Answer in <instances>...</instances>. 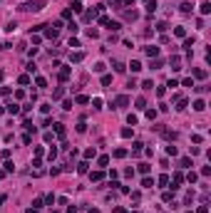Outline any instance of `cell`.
I'll return each mask as SVG.
<instances>
[{"label":"cell","instance_id":"cb8c5ba5","mask_svg":"<svg viewBox=\"0 0 211 213\" xmlns=\"http://www.w3.org/2000/svg\"><path fill=\"white\" fill-rule=\"evenodd\" d=\"M112 65H114V70H117V72H124V70H127V67H124L122 62H119V60H114V62H112Z\"/></svg>","mask_w":211,"mask_h":213},{"label":"cell","instance_id":"30bf717a","mask_svg":"<svg viewBox=\"0 0 211 213\" xmlns=\"http://www.w3.org/2000/svg\"><path fill=\"white\" fill-rule=\"evenodd\" d=\"M169 62H171V70H179V65H181V60L177 57V55H174V57L169 60Z\"/></svg>","mask_w":211,"mask_h":213},{"label":"cell","instance_id":"d590c367","mask_svg":"<svg viewBox=\"0 0 211 213\" xmlns=\"http://www.w3.org/2000/svg\"><path fill=\"white\" fill-rule=\"evenodd\" d=\"M132 134H134V132H132V129H129V126H127V129H122V136H124V139H129V136H132Z\"/></svg>","mask_w":211,"mask_h":213},{"label":"cell","instance_id":"9f6ffc18","mask_svg":"<svg viewBox=\"0 0 211 213\" xmlns=\"http://www.w3.org/2000/svg\"><path fill=\"white\" fill-rule=\"evenodd\" d=\"M186 213H194V211H186Z\"/></svg>","mask_w":211,"mask_h":213},{"label":"cell","instance_id":"9c48e42d","mask_svg":"<svg viewBox=\"0 0 211 213\" xmlns=\"http://www.w3.org/2000/svg\"><path fill=\"white\" fill-rule=\"evenodd\" d=\"M95 156H97V151H95L92 146H89V149H84V159H95Z\"/></svg>","mask_w":211,"mask_h":213},{"label":"cell","instance_id":"7a4b0ae2","mask_svg":"<svg viewBox=\"0 0 211 213\" xmlns=\"http://www.w3.org/2000/svg\"><path fill=\"white\" fill-rule=\"evenodd\" d=\"M114 104H117L119 109H122V107H127V104H129V97H127V94H119V97H117V102H114Z\"/></svg>","mask_w":211,"mask_h":213},{"label":"cell","instance_id":"c3c4849f","mask_svg":"<svg viewBox=\"0 0 211 213\" xmlns=\"http://www.w3.org/2000/svg\"><path fill=\"white\" fill-rule=\"evenodd\" d=\"M196 213H209V208H206V206H199V211H196Z\"/></svg>","mask_w":211,"mask_h":213},{"label":"cell","instance_id":"f546056e","mask_svg":"<svg viewBox=\"0 0 211 213\" xmlns=\"http://www.w3.org/2000/svg\"><path fill=\"white\" fill-rule=\"evenodd\" d=\"M169 181H171V178H169L166 174H164V176H159V183H161V186H169Z\"/></svg>","mask_w":211,"mask_h":213},{"label":"cell","instance_id":"f1b7e54d","mask_svg":"<svg viewBox=\"0 0 211 213\" xmlns=\"http://www.w3.org/2000/svg\"><path fill=\"white\" fill-rule=\"evenodd\" d=\"M82 57H84L82 52H75V55H72V57H70V60H72V62H82Z\"/></svg>","mask_w":211,"mask_h":213},{"label":"cell","instance_id":"d6986e66","mask_svg":"<svg viewBox=\"0 0 211 213\" xmlns=\"http://www.w3.org/2000/svg\"><path fill=\"white\" fill-rule=\"evenodd\" d=\"M87 166H89V164L82 161V164H77V171H80V174H87Z\"/></svg>","mask_w":211,"mask_h":213},{"label":"cell","instance_id":"e0dca14e","mask_svg":"<svg viewBox=\"0 0 211 213\" xmlns=\"http://www.w3.org/2000/svg\"><path fill=\"white\" fill-rule=\"evenodd\" d=\"M70 10H72V12H82V3H80V0H75V3H72V8H70Z\"/></svg>","mask_w":211,"mask_h":213},{"label":"cell","instance_id":"4fadbf2b","mask_svg":"<svg viewBox=\"0 0 211 213\" xmlns=\"http://www.w3.org/2000/svg\"><path fill=\"white\" fill-rule=\"evenodd\" d=\"M142 186H144V188H152V186H154V178H149V176L142 178Z\"/></svg>","mask_w":211,"mask_h":213},{"label":"cell","instance_id":"f5cc1de1","mask_svg":"<svg viewBox=\"0 0 211 213\" xmlns=\"http://www.w3.org/2000/svg\"><path fill=\"white\" fill-rule=\"evenodd\" d=\"M3 77H5V72H3V70H0V82H3Z\"/></svg>","mask_w":211,"mask_h":213},{"label":"cell","instance_id":"ee69618b","mask_svg":"<svg viewBox=\"0 0 211 213\" xmlns=\"http://www.w3.org/2000/svg\"><path fill=\"white\" fill-rule=\"evenodd\" d=\"M161 65H164V62H161V60H154V62H152V70H159Z\"/></svg>","mask_w":211,"mask_h":213},{"label":"cell","instance_id":"7dc6e473","mask_svg":"<svg viewBox=\"0 0 211 213\" xmlns=\"http://www.w3.org/2000/svg\"><path fill=\"white\" fill-rule=\"evenodd\" d=\"M181 84H184V87H194V79H191V77H186L184 82H181Z\"/></svg>","mask_w":211,"mask_h":213},{"label":"cell","instance_id":"484cf974","mask_svg":"<svg viewBox=\"0 0 211 213\" xmlns=\"http://www.w3.org/2000/svg\"><path fill=\"white\" fill-rule=\"evenodd\" d=\"M18 82H20V84H30V74H20Z\"/></svg>","mask_w":211,"mask_h":213},{"label":"cell","instance_id":"5b68a950","mask_svg":"<svg viewBox=\"0 0 211 213\" xmlns=\"http://www.w3.org/2000/svg\"><path fill=\"white\" fill-rule=\"evenodd\" d=\"M55 134H57L60 139H62V136L67 134V129H65V124H55Z\"/></svg>","mask_w":211,"mask_h":213},{"label":"cell","instance_id":"ba28073f","mask_svg":"<svg viewBox=\"0 0 211 213\" xmlns=\"http://www.w3.org/2000/svg\"><path fill=\"white\" fill-rule=\"evenodd\" d=\"M174 35H177V37H186V27H184V25H179L177 30H174Z\"/></svg>","mask_w":211,"mask_h":213},{"label":"cell","instance_id":"f907efd6","mask_svg":"<svg viewBox=\"0 0 211 213\" xmlns=\"http://www.w3.org/2000/svg\"><path fill=\"white\" fill-rule=\"evenodd\" d=\"M25 213H37V208H27V211H25Z\"/></svg>","mask_w":211,"mask_h":213},{"label":"cell","instance_id":"11a10c76","mask_svg":"<svg viewBox=\"0 0 211 213\" xmlns=\"http://www.w3.org/2000/svg\"><path fill=\"white\" fill-rule=\"evenodd\" d=\"M0 178H5V171H0Z\"/></svg>","mask_w":211,"mask_h":213},{"label":"cell","instance_id":"b9f144b4","mask_svg":"<svg viewBox=\"0 0 211 213\" xmlns=\"http://www.w3.org/2000/svg\"><path fill=\"white\" fill-rule=\"evenodd\" d=\"M87 35H89V37H100V32H97L95 27H89V30H87Z\"/></svg>","mask_w":211,"mask_h":213},{"label":"cell","instance_id":"bcb514c9","mask_svg":"<svg viewBox=\"0 0 211 213\" xmlns=\"http://www.w3.org/2000/svg\"><path fill=\"white\" fill-rule=\"evenodd\" d=\"M166 27H169V25H166V23H164V20H161V23H159V25H157V30H159V32H164V30H166Z\"/></svg>","mask_w":211,"mask_h":213},{"label":"cell","instance_id":"f6af8a7d","mask_svg":"<svg viewBox=\"0 0 211 213\" xmlns=\"http://www.w3.org/2000/svg\"><path fill=\"white\" fill-rule=\"evenodd\" d=\"M70 17H72V10H70V8H67L65 12H62V20H70Z\"/></svg>","mask_w":211,"mask_h":213},{"label":"cell","instance_id":"4dcf8cb0","mask_svg":"<svg viewBox=\"0 0 211 213\" xmlns=\"http://www.w3.org/2000/svg\"><path fill=\"white\" fill-rule=\"evenodd\" d=\"M102 84H104V87L112 84V74H102Z\"/></svg>","mask_w":211,"mask_h":213},{"label":"cell","instance_id":"5bb4252c","mask_svg":"<svg viewBox=\"0 0 211 213\" xmlns=\"http://www.w3.org/2000/svg\"><path fill=\"white\" fill-rule=\"evenodd\" d=\"M102 171H92V174H89V178H92V181H102Z\"/></svg>","mask_w":211,"mask_h":213},{"label":"cell","instance_id":"d6a6232c","mask_svg":"<svg viewBox=\"0 0 211 213\" xmlns=\"http://www.w3.org/2000/svg\"><path fill=\"white\" fill-rule=\"evenodd\" d=\"M62 92H65V89H62V87H57V89L52 92V97H55V99H60V97H62Z\"/></svg>","mask_w":211,"mask_h":213},{"label":"cell","instance_id":"816d5d0a","mask_svg":"<svg viewBox=\"0 0 211 213\" xmlns=\"http://www.w3.org/2000/svg\"><path fill=\"white\" fill-rule=\"evenodd\" d=\"M5 198H8V196H0V206H3V203H5Z\"/></svg>","mask_w":211,"mask_h":213},{"label":"cell","instance_id":"83f0119b","mask_svg":"<svg viewBox=\"0 0 211 213\" xmlns=\"http://www.w3.org/2000/svg\"><path fill=\"white\" fill-rule=\"evenodd\" d=\"M10 171H15V164H12V161H5V174H10Z\"/></svg>","mask_w":211,"mask_h":213},{"label":"cell","instance_id":"603a6c76","mask_svg":"<svg viewBox=\"0 0 211 213\" xmlns=\"http://www.w3.org/2000/svg\"><path fill=\"white\" fill-rule=\"evenodd\" d=\"M107 27H109V30H119V27H122V25H119L117 20H109V23H107Z\"/></svg>","mask_w":211,"mask_h":213},{"label":"cell","instance_id":"1f68e13d","mask_svg":"<svg viewBox=\"0 0 211 213\" xmlns=\"http://www.w3.org/2000/svg\"><path fill=\"white\" fill-rule=\"evenodd\" d=\"M114 156H117V159H124V156H127V149H117Z\"/></svg>","mask_w":211,"mask_h":213},{"label":"cell","instance_id":"ab89813d","mask_svg":"<svg viewBox=\"0 0 211 213\" xmlns=\"http://www.w3.org/2000/svg\"><path fill=\"white\" fill-rule=\"evenodd\" d=\"M144 107H147V102H144V97H139V99H137V109H144Z\"/></svg>","mask_w":211,"mask_h":213},{"label":"cell","instance_id":"8d00e7d4","mask_svg":"<svg viewBox=\"0 0 211 213\" xmlns=\"http://www.w3.org/2000/svg\"><path fill=\"white\" fill-rule=\"evenodd\" d=\"M179 164H181V166H184V169H186V166H191V159H189V156H184V159H181Z\"/></svg>","mask_w":211,"mask_h":213},{"label":"cell","instance_id":"3957f363","mask_svg":"<svg viewBox=\"0 0 211 213\" xmlns=\"http://www.w3.org/2000/svg\"><path fill=\"white\" fill-rule=\"evenodd\" d=\"M204 109H206V102H204V99H196V102H194V112H204Z\"/></svg>","mask_w":211,"mask_h":213},{"label":"cell","instance_id":"7402d4cb","mask_svg":"<svg viewBox=\"0 0 211 213\" xmlns=\"http://www.w3.org/2000/svg\"><path fill=\"white\" fill-rule=\"evenodd\" d=\"M97 164H100V166L104 169V166H107V164H109V156H100V159H97Z\"/></svg>","mask_w":211,"mask_h":213},{"label":"cell","instance_id":"52a82bcc","mask_svg":"<svg viewBox=\"0 0 211 213\" xmlns=\"http://www.w3.org/2000/svg\"><path fill=\"white\" fill-rule=\"evenodd\" d=\"M60 79H62V82L70 79V67H62V70H60Z\"/></svg>","mask_w":211,"mask_h":213},{"label":"cell","instance_id":"9a60e30c","mask_svg":"<svg viewBox=\"0 0 211 213\" xmlns=\"http://www.w3.org/2000/svg\"><path fill=\"white\" fill-rule=\"evenodd\" d=\"M194 77L196 79H206V70H194Z\"/></svg>","mask_w":211,"mask_h":213},{"label":"cell","instance_id":"8992f818","mask_svg":"<svg viewBox=\"0 0 211 213\" xmlns=\"http://www.w3.org/2000/svg\"><path fill=\"white\" fill-rule=\"evenodd\" d=\"M129 70H132V72H139V70H142V62H139V60H132V62H129Z\"/></svg>","mask_w":211,"mask_h":213},{"label":"cell","instance_id":"277c9868","mask_svg":"<svg viewBox=\"0 0 211 213\" xmlns=\"http://www.w3.org/2000/svg\"><path fill=\"white\" fill-rule=\"evenodd\" d=\"M5 109H8L10 114H18V112H20V107L15 104V102H8V104H5Z\"/></svg>","mask_w":211,"mask_h":213},{"label":"cell","instance_id":"60d3db41","mask_svg":"<svg viewBox=\"0 0 211 213\" xmlns=\"http://www.w3.org/2000/svg\"><path fill=\"white\" fill-rule=\"evenodd\" d=\"M139 171H142V174H149V164H139Z\"/></svg>","mask_w":211,"mask_h":213},{"label":"cell","instance_id":"2e32d148","mask_svg":"<svg viewBox=\"0 0 211 213\" xmlns=\"http://www.w3.org/2000/svg\"><path fill=\"white\" fill-rule=\"evenodd\" d=\"M196 178H199V174H194V171H189V174H186V181H189V183H196Z\"/></svg>","mask_w":211,"mask_h":213},{"label":"cell","instance_id":"ffe728a7","mask_svg":"<svg viewBox=\"0 0 211 213\" xmlns=\"http://www.w3.org/2000/svg\"><path fill=\"white\" fill-rule=\"evenodd\" d=\"M45 35L55 40V37H57V30H55V27H47V30H45Z\"/></svg>","mask_w":211,"mask_h":213},{"label":"cell","instance_id":"ac0fdd59","mask_svg":"<svg viewBox=\"0 0 211 213\" xmlns=\"http://www.w3.org/2000/svg\"><path fill=\"white\" fill-rule=\"evenodd\" d=\"M211 12V3H201V15H209Z\"/></svg>","mask_w":211,"mask_h":213},{"label":"cell","instance_id":"6da1fadb","mask_svg":"<svg viewBox=\"0 0 211 213\" xmlns=\"http://www.w3.org/2000/svg\"><path fill=\"white\" fill-rule=\"evenodd\" d=\"M144 55H147V57H157V55H159V47H157V45H147V47H144Z\"/></svg>","mask_w":211,"mask_h":213},{"label":"cell","instance_id":"d4e9b609","mask_svg":"<svg viewBox=\"0 0 211 213\" xmlns=\"http://www.w3.org/2000/svg\"><path fill=\"white\" fill-rule=\"evenodd\" d=\"M35 82H37V87H40V89H45V87H47V79H45V77H37Z\"/></svg>","mask_w":211,"mask_h":213},{"label":"cell","instance_id":"4316f807","mask_svg":"<svg viewBox=\"0 0 211 213\" xmlns=\"http://www.w3.org/2000/svg\"><path fill=\"white\" fill-rule=\"evenodd\" d=\"M166 154H169V156H177L179 151H177V146H171V144H169V146H166Z\"/></svg>","mask_w":211,"mask_h":213},{"label":"cell","instance_id":"e575fe53","mask_svg":"<svg viewBox=\"0 0 211 213\" xmlns=\"http://www.w3.org/2000/svg\"><path fill=\"white\" fill-rule=\"evenodd\" d=\"M77 132L84 134V132H87V124H84V121H80V124H77Z\"/></svg>","mask_w":211,"mask_h":213},{"label":"cell","instance_id":"681fc988","mask_svg":"<svg viewBox=\"0 0 211 213\" xmlns=\"http://www.w3.org/2000/svg\"><path fill=\"white\" fill-rule=\"evenodd\" d=\"M67 213H77V208L75 206H67Z\"/></svg>","mask_w":211,"mask_h":213},{"label":"cell","instance_id":"f35d334b","mask_svg":"<svg viewBox=\"0 0 211 213\" xmlns=\"http://www.w3.org/2000/svg\"><path fill=\"white\" fill-rule=\"evenodd\" d=\"M154 87V82L152 79H147V82H142V89H152Z\"/></svg>","mask_w":211,"mask_h":213},{"label":"cell","instance_id":"7c38bea8","mask_svg":"<svg viewBox=\"0 0 211 213\" xmlns=\"http://www.w3.org/2000/svg\"><path fill=\"white\" fill-rule=\"evenodd\" d=\"M95 17H97V10H89V12H84V20H87V23H92Z\"/></svg>","mask_w":211,"mask_h":213},{"label":"cell","instance_id":"44dd1931","mask_svg":"<svg viewBox=\"0 0 211 213\" xmlns=\"http://www.w3.org/2000/svg\"><path fill=\"white\" fill-rule=\"evenodd\" d=\"M142 146H144V144H142V141H134V149H132V154H134V156H137V154H139V151H142Z\"/></svg>","mask_w":211,"mask_h":213},{"label":"cell","instance_id":"8fae6325","mask_svg":"<svg viewBox=\"0 0 211 213\" xmlns=\"http://www.w3.org/2000/svg\"><path fill=\"white\" fill-rule=\"evenodd\" d=\"M77 104H87V102H89V97H87V94H77Z\"/></svg>","mask_w":211,"mask_h":213},{"label":"cell","instance_id":"db71d44e","mask_svg":"<svg viewBox=\"0 0 211 213\" xmlns=\"http://www.w3.org/2000/svg\"><path fill=\"white\" fill-rule=\"evenodd\" d=\"M89 213H100V211H97V208H89Z\"/></svg>","mask_w":211,"mask_h":213},{"label":"cell","instance_id":"6f0895ef","mask_svg":"<svg viewBox=\"0 0 211 213\" xmlns=\"http://www.w3.org/2000/svg\"><path fill=\"white\" fill-rule=\"evenodd\" d=\"M134 213H139V211H134Z\"/></svg>","mask_w":211,"mask_h":213},{"label":"cell","instance_id":"74e56055","mask_svg":"<svg viewBox=\"0 0 211 213\" xmlns=\"http://www.w3.org/2000/svg\"><path fill=\"white\" fill-rule=\"evenodd\" d=\"M92 70H95V72H104V62H97V65L92 67Z\"/></svg>","mask_w":211,"mask_h":213},{"label":"cell","instance_id":"7bdbcfd3","mask_svg":"<svg viewBox=\"0 0 211 213\" xmlns=\"http://www.w3.org/2000/svg\"><path fill=\"white\" fill-rule=\"evenodd\" d=\"M166 87H169V89H174V87H179V82H177V79H169V82H166Z\"/></svg>","mask_w":211,"mask_h":213},{"label":"cell","instance_id":"836d02e7","mask_svg":"<svg viewBox=\"0 0 211 213\" xmlns=\"http://www.w3.org/2000/svg\"><path fill=\"white\" fill-rule=\"evenodd\" d=\"M179 8H181V12H191V5H189V3H181Z\"/></svg>","mask_w":211,"mask_h":213}]
</instances>
